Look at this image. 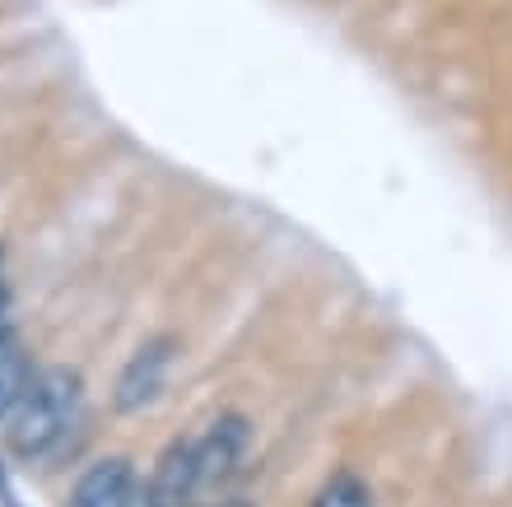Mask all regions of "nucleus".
Returning <instances> with one entry per match:
<instances>
[{"mask_svg":"<svg viewBox=\"0 0 512 507\" xmlns=\"http://www.w3.org/2000/svg\"><path fill=\"white\" fill-rule=\"evenodd\" d=\"M131 484H135L131 461L126 456H108V461L89 466L75 480L66 507H131Z\"/></svg>","mask_w":512,"mask_h":507,"instance_id":"7ed1b4c3","label":"nucleus"},{"mask_svg":"<svg viewBox=\"0 0 512 507\" xmlns=\"http://www.w3.org/2000/svg\"><path fill=\"white\" fill-rule=\"evenodd\" d=\"M28 359L24 349H19V340H14L10 331H0V424L14 414V405H19V396H24L28 387Z\"/></svg>","mask_w":512,"mask_h":507,"instance_id":"423d86ee","label":"nucleus"},{"mask_svg":"<svg viewBox=\"0 0 512 507\" xmlns=\"http://www.w3.org/2000/svg\"><path fill=\"white\" fill-rule=\"evenodd\" d=\"M201 489V466H196V442H173L163 452L154 484H149V507H187Z\"/></svg>","mask_w":512,"mask_h":507,"instance_id":"20e7f679","label":"nucleus"},{"mask_svg":"<svg viewBox=\"0 0 512 507\" xmlns=\"http://www.w3.org/2000/svg\"><path fill=\"white\" fill-rule=\"evenodd\" d=\"M75 410H80V373L75 368H47V373L28 377L24 396L14 405V414L5 419V433H10V447L24 461H38V456L56 452L61 438L75 424Z\"/></svg>","mask_w":512,"mask_h":507,"instance_id":"f257e3e1","label":"nucleus"},{"mask_svg":"<svg viewBox=\"0 0 512 507\" xmlns=\"http://www.w3.org/2000/svg\"><path fill=\"white\" fill-rule=\"evenodd\" d=\"M229 507H243V503H229Z\"/></svg>","mask_w":512,"mask_h":507,"instance_id":"1a4fd4ad","label":"nucleus"},{"mask_svg":"<svg viewBox=\"0 0 512 507\" xmlns=\"http://www.w3.org/2000/svg\"><path fill=\"white\" fill-rule=\"evenodd\" d=\"M173 340H149V345H140L131 354V363L122 368V377H117V410L122 414H135L145 410V405L159 401L163 382H168V368H173Z\"/></svg>","mask_w":512,"mask_h":507,"instance_id":"f03ea898","label":"nucleus"},{"mask_svg":"<svg viewBox=\"0 0 512 507\" xmlns=\"http://www.w3.org/2000/svg\"><path fill=\"white\" fill-rule=\"evenodd\" d=\"M0 331H5V289H0Z\"/></svg>","mask_w":512,"mask_h":507,"instance_id":"6e6552de","label":"nucleus"},{"mask_svg":"<svg viewBox=\"0 0 512 507\" xmlns=\"http://www.w3.org/2000/svg\"><path fill=\"white\" fill-rule=\"evenodd\" d=\"M312 507H368V484L345 470V475H336V480L317 494V503Z\"/></svg>","mask_w":512,"mask_h":507,"instance_id":"0eeeda50","label":"nucleus"},{"mask_svg":"<svg viewBox=\"0 0 512 507\" xmlns=\"http://www.w3.org/2000/svg\"><path fill=\"white\" fill-rule=\"evenodd\" d=\"M247 452V419L238 414H224L210 424L205 438H196V466H201V484L224 480Z\"/></svg>","mask_w":512,"mask_h":507,"instance_id":"39448f33","label":"nucleus"}]
</instances>
